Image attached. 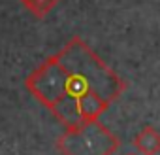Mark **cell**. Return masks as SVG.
I'll return each instance as SVG.
<instances>
[{
    "mask_svg": "<svg viewBox=\"0 0 160 155\" xmlns=\"http://www.w3.org/2000/svg\"><path fill=\"white\" fill-rule=\"evenodd\" d=\"M25 87L64 127H73L100 119L126 91V82L73 36L27 76Z\"/></svg>",
    "mask_w": 160,
    "mask_h": 155,
    "instance_id": "1",
    "label": "cell"
},
{
    "mask_svg": "<svg viewBox=\"0 0 160 155\" xmlns=\"http://www.w3.org/2000/svg\"><path fill=\"white\" fill-rule=\"evenodd\" d=\"M117 147L119 138L100 119L66 127L57 140V149L62 155H113Z\"/></svg>",
    "mask_w": 160,
    "mask_h": 155,
    "instance_id": "2",
    "label": "cell"
},
{
    "mask_svg": "<svg viewBox=\"0 0 160 155\" xmlns=\"http://www.w3.org/2000/svg\"><path fill=\"white\" fill-rule=\"evenodd\" d=\"M25 8L38 19H43L51 13V10L58 4V0H21Z\"/></svg>",
    "mask_w": 160,
    "mask_h": 155,
    "instance_id": "4",
    "label": "cell"
},
{
    "mask_svg": "<svg viewBox=\"0 0 160 155\" xmlns=\"http://www.w3.org/2000/svg\"><path fill=\"white\" fill-rule=\"evenodd\" d=\"M134 147L141 155H156V153H160V132L151 125L143 127L134 138Z\"/></svg>",
    "mask_w": 160,
    "mask_h": 155,
    "instance_id": "3",
    "label": "cell"
},
{
    "mask_svg": "<svg viewBox=\"0 0 160 155\" xmlns=\"http://www.w3.org/2000/svg\"><path fill=\"white\" fill-rule=\"evenodd\" d=\"M126 155H136V153H126Z\"/></svg>",
    "mask_w": 160,
    "mask_h": 155,
    "instance_id": "5",
    "label": "cell"
}]
</instances>
